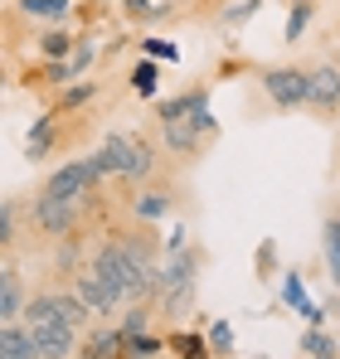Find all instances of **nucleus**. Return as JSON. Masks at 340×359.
<instances>
[{
    "label": "nucleus",
    "mask_w": 340,
    "mask_h": 359,
    "mask_svg": "<svg viewBox=\"0 0 340 359\" xmlns=\"http://www.w3.org/2000/svg\"><path fill=\"white\" fill-rule=\"evenodd\" d=\"M88 316H93V311L73 297V292H39V297H30L25 325H30V335H34L39 359H73L78 330H83Z\"/></svg>",
    "instance_id": "f257e3e1"
},
{
    "label": "nucleus",
    "mask_w": 340,
    "mask_h": 359,
    "mask_svg": "<svg viewBox=\"0 0 340 359\" xmlns=\"http://www.w3.org/2000/svg\"><path fill=\"white\" fill-rule=\"evenodd\" d=\"M195 267H200V257L195 252H170V262L161 267V311L166 316H180L190 301H195Z\"/></svg>",
    "instance_id": "f03ea898"
},
{
    "label": "nucleus",
    "mask_w": 340,
    "mask_h": 359,
    "mask_svg": "<svg viewBox=\"0 0 340 359\" xmlns=\"http://www.w3.org/2000/svg\"><path fill=\"white\" fill-rule=\"evenodd\" d=\"M98 184H103L98 161H93V156H78V161H63L54 175L44 180V194H58V199H88Z\"/></svg>",
    "instance_id": "7ed1b4c3"
},
{
    "label": "nucleus",
    "mask_w": 340,
    "mask_h": 359,
    "mask_svg": "<svg viewBox=\"0 0 340 359\" xmlns=\"http://www.w3.org/2000/svg\"><path fill=\"white\" fill-rule=\"evenodd\" d=\"M30 224L39 233H49V238H68L78 229V199H58V194L39 189V199L30 204Z\"/></svg>",
    "instance_id": "20e7f679"
},
{
    "label": "nucleus",
    "mask_w": 340,
    "mask_h": 359,
    "mask_svg": "<svg viewBox=\"0 0 340 359\" xmlns=\"http://www.w3.org/2000/svg\"><path fill=\"white\" fill-rule=\"evenodd\" d=\"M263 93L277 107H306L311 102V73L306 68H263Z\"/></svg>",
    "instance_id": "39448f33"
},
{
    "label": "nucleus",
    "mask_w": 340,
    "mask_h": 359,
    "mask_svg": "<svg viewBox=\"0 0 340 359\" xmlns=\"http://www.w3.org/2000/svg\"><path fill=\"white\" fill-rule=\"evenodd\" d=\"M73 297L83 301V306H88L93 316H112L117 306H122V301H117L112 292H107V282H103V277H98L93 267H83V272L73 277Z\"/></svg>",
    "instance_id": "423d86ee"
},
{
    "label": "nucleus",
    "mask_w": 340,
    "mask_h": 359,
    "mask_svg": "<svg viewBox=\"0 0 340 359\" xmlns=\"http://www.w3.org/2000/svg\"><path fill=\"white\" fill-rule=\"evenodd\" d=\"M161 136H166V146L175 151V156H195L200 141H204V126L185 112V117H166L161 121Z\"/></svg>",
    "instance_id": "0eeeda50"
},
{
    "label": "nucleus",
    "mask_w": 340,
    "mask_h": 359,
    "mask_svg": "<svg viewBox=\"0 0 340 359\" xmlns=\"http://www.w3.org/2000/svg\"><path fill=\"white\" fill-rule=\"evenodd\" d=\"M93 161H98L103 180H107V175H126V161H131V136H126V131H107V136H103V146L93 151Z\"/></svg>",
    "instance_id": "6e6552de"
},
{
    "label": "nucleus",
    "mask_w": 340,
    "mask_h": 359,
    "mask_svg": "<svg viewBox=\"0 0 340 359\" xmlns=\"http://www.w3.org/2000/svg\"><path fill=\"white\" fill-rule=\"evenodd\" d=\"M306 107H316V112H336L340 107V68L336 63L311 68V102Z\"/></svg>",
    "instance_id": "1a4fd4ad"
},
{
    "label": "nucleus",
    "mask_w": 340,
    "mask_h": 359,
    "mask_svg": "<svg viewBox=\"0 0 340 359\" xmlns=\"http://www.w3.org/2000/svg\"><path fill=\"white\" fill-rule=\"evenodd\" d=\"M0 359H39L34 335H30L25 320H5V325H0Z\"/></svg>",
    "instance_id": "9d476101"
},
{
    "label": "nucleus",
    "mask_w": 340,
    "mask_h": 359,
    "mask_svg": "<svg viewBox=\"0 0 340 359\" xmlns=\"http://www.w3.org/2000/svg\"><path fill=\"white\" fill-rule=\"evenodd\" d=\"M25 287H20V272L5 267L0 272V320H25Z\"/></svg>",
    "instance_id": "9b49d317"
},
{
    "label": "nucleus",
    "mask_w": 340,
    "mask_h": 359,
    "mask_svg": "<svg viewBox=\"0 0 340 359\" xmlns=\"http://www.w3.org/2000/svg\"><path fill=\"white\" fill-rule=\"evenodd\" d=\"M88 350L103 355V359H126V330L122 325H98L88 335Z\"/></svg>",
    "instance_id": "f8f14e48"
},
{
    "label": "nucleus",
    "mask_w": 340,
    "mask_h": 359,
    "mask_svg": "<svg viewBox=\"0 0 340 359\" xmlns=\"http://www.w3.org/2000/svg\"><path fill=\"white\" fill-rule=\"evenodd\" d=\"M54 151V117H39L34 126H30V141H25V156L30 161H44Z\"/></svg>",
    "instance_id": "ddd939ff"
},
{
    "label": "nucleus",
    "mask_w": 340,
    "mask_h": 359,
    "mask_svg": "<svg viewBox=\"0 0 340 359\" xmlns=\"http://www.w3.org/2000/svg\"><path fill=\"white\" fill-rule=\"evenodd\" d=\"M73 49H78V34H68V29L39 34V54H44V59H73Z\"/></svg>",
    "instance_id": "4468645a"
},
{
    "label": "nucleus",
    "mask_w": 340,
    "mask_h": 359,
    "mask_svg": "<svg viewBox=\"0 0 340 359\" xmlns=\"http://www.w3.org/2000/svg\"><path fill=\"white\" fill-rule=\"evenodd\" d=\"M316 20V0H292V15H287V44H301L306 25Z\"/></svg>",
    "instance_id": "2eb2a0df"
},
{
    "label": "nucleus",
    "mask_w": 340,
    "mask_h": 359,
    "mask_svg": "<svg viewBox=\"0 0 340 359\" xmlns=\"http://www.w3.org/2000/svg\"><path fill=\"white\" fill-rule=\"evenodd\" d=\"M156 88H161V68H156V59H141L131 68V93L136 97H156Z\"/></svg>",
    "instance_id": "dca6fc26"
},
{
    "label": "nucleus",
    "mask_w": 340,
    "mask_h": 359,
    "mask_svg": "<svg viewBox=\"0 0 340 359\" xmlns=\"http://www.w3.org/2000/svg\"><path fill=\"white\" fill-rule=\"evenodd\" d=\"M321 252H326L331 282L340 287V219H326V229H321Z\"/></svg>",
    "instance_id": "f3484780"
},
{
    "label": "nucleus",
    "mask_w": 340,
    "mask_h": 359,
    "mask_svg": "<svg viewBox=\"0 0 340 359\" xmlns=\"http://www.w3.org/2000/svg\"><path fill=\"white\" fill-rule=\"evenodd\" d=\"M122 330H126V335H146V330H151V301H126Z\"/></svg>",
    "instance_id": "a211bd4d"
},
{
    "label": "nucleus",
    "mask_w": 340,
    "mask_h": 359,
    "mask_svg": "<svg viewBox=\"0 0 340 359\" xmlns=\"http://www.w3.org/2000/svg\"><path fill=\"white\" fill-rule=\"evenodd\" d=\"M151 165H156L151 146H146L141 136H131V161H126V180H146V175H151Z\"/></svg>",
    "instance_id": "6ab92c4d"
},
{
    "label": "nucleus",
    "mask_w": 340,
    "mask_h": 359,
    "mask_svg": "<svg viewBox=\"0 0 340 359\" xmlns=\"http://www.w3.org/2000/svg\"><path fill=\"white\" fill-rule=\"evenodd\" d=\"M166 345H170V340L151 335V330H146V335H126V359H156Z\"/></svg>",
    "instance_id": "aec40b11"
},
{
    "label": "nucleus",
    "mask_w": 340,
    "mask_h": 359,
    "mask_svg": "<svg viewBox=\"0 0 340 359\" xmlns=\"http://www.w3.org/2000/svg\"><path fill=\"white\" fill-rule=\"evenodd\" d=\"M166 214H170V194H161V189H151V194L136 199V219L156 224V219H166Z\"/></svg>",
    "instance_id": "412c9836"
},
{
    "label": "nucleus",
    "mask_w": 340,
    "mask_h": 359,
    "mask_svg": "<svg viewBox=\"0 0 340 359\" xmlns=\"http://www.w3.org/2000/svg\"><path fill=\"white\" fill-rule=\"evenodd\" d=\"M30 20H68V0H20Z\"/></svg>",
    "instance_id": "4be33fe9"
},
{
    "label": "nucleus",
    "mask_w": 340,
    "mask_h": 359,
    "mask_svg": "<svg viewBox=\"0 0 340 359\" xmlns=\"http://www.w3.org/2000/svg\"><path fill=\"white\" fill-rule=\"evenodd\" d=\"M301 350H306L311 359H336V340H331L321 325H311V330L301 335Z\"/></svg>",
    "instance_id": "5701e85b"
},
{
    "label": "nucleus",
    "mask_w": 340,
    "mask_h": 359,
    "mask_svg": "<svg viewBox=\"0 0 340 359\" xmlns=\"http://www.w3.org/2000/svg\"><path fill=\"white\" fill-rule=\"evenodd\" d=\"M258 10H263V0H238V5H228L224 15H219V25H224V29H238V25H248Z\"/></svg>",
    "instance_id": "b1692460"
},
{
    "label": "nucleus",
    "mask_w": 340,
    "mask_h": 359,
    "mask_svg": "<svg viewBox=\"0 0 340 359\" xmlns=\"http://www.w3.org/2000/svg\"><path fill=\"white\" fill-rule=\"evenodd\" d=\"M93 59H98V44H93L88 34H78V49H73V59H68V68H73V78H83Z\"/></svg>",
    "instance_id": "393cba45"
},
{
    "label": "nucleus",
    "mask_w": 340,
    "mask_h": 359,
    "mask_svg": "<svg viewBox=\"0 0 340 359\" xmlns=\"http://www.w3.org/2000/svg\"><path fill=\"white\" fill-rule=\"evenodd\" d=\"M204 340H209V350H214V355L224 359L228 350H233V325H228V320H214V325H209V335H204Z\"/></svg>",
    "instance_id": "a878e982"
},
{
    "label": "nucleus",
    "mask_w": 340,
    "mask_h": 359,
    "mask_svg": "<svg viewBox=\"0 0 340 359\" xmlns=\"http://www.w3.org/2000/svg\"><path fill=\"white\" fill-rule=\"evenodd\" d=\"M141 59L175 63V59H180V49H175V44H166V39H141Z\"/></svg>",
    "instance_id": "bb28decb"
},
{
    "label": "nucleus",
    "mask_w": 340,
    "mask_h": 359,
    "mask_svg": "<svg viewBox=\"0 0 340 359\" xmlns=\"http://www.w3.org/2000/svg\"><path fill=\"white\" fill-rule=\"evenodd\" d=\"M15 219H20L15 199H0V243H5V248L15 243Z\"/></svg>",
    "instance_id": "cd10ccee"
},
{
    "label": "nucleus",
    "mask_w": 340,
    "mask_h": 359,
    "mask_svg": "<svg viewBox=\"0 0 340 359\" xmlns=\"http://www.w3.org/2000/svg\"><path fill=\"white\" fill-rule=\"evenodd\" d=\"M93 93H98L93 83H73V88L63 93V102H58V107H63V112H73V107H83V102H93Z\"/></svg>",
    "instance_id": "c85d7f7f"
},
{
    "label": "nucleus",
    "mask_w": 340,
    "mask_h": 359,
    "mask_svg": "<svg viewBox=\"0 0 340 359\" xmlns=\"http://www.w3.org/2000/svg\"><path fill=\"white\" fill-rule=\"evenodd\" d=\"M39 78L44 83H73V68H68V59H49L39 68Z\"/></svg>",
    "instance_id": "c756f323"
},
{
    "label": "nucleus",
    "mask_w": 340,
    "mask_h": 359,
    "mask_svg": "<svg viewBox=\"0 0 340 359\" xmlns=\"http://www.w3.org/2000/svg\"><path fill=\"white\" fill-rule=\"evenodd\" d=\"M282 301H292V306H301V301H306V292H301V277H296V272H287V277H282Z\"/></svg>",
    "instance_id": "7c9ffc66"
},
{
    "label": "nucleus",
    "mask_w": 340,
    "mask_h": 359,
    "mask_svg": "<svg viewBox=\"0 0 340 359\" xmlns=\"http://www.w3.org/2000/svg\"><path fill=\"white\" fill-rule=\"evenodd\" d=\"M122 5H126L131 20H146V15H161L166 10V5H151V0H122Z\"/></svg>",
    "instance_id": "2f4dec72"
},
{
    "label": "nucleus",
    "mask_w": 340,
    "mask_h": 359,
    "mask_svg": "<svg viewBox=\"0 0 340 359\" xmlns=\"http://www.w3.org/2000/svg\"><path fill=\"white\" fill-rule=\"evenodd\" d=\"M296 311H301V320H306V325H321V320H326V311H321V306H316V301H311V297L301 301Z\"/></svg>",
    "instance_id": "473e14b6"
},
{
    "label": "nucleus",
    "mask_w": 340,
    "mask_h": 359,
    "mask_svg": "<svg viewBox=\"0 0 340 359\" xmlns=\"http://www.w3.org/2000/svg\"><path fill=\"white\" fill-rule=\"evenodd\" d=\"M78 359H103V355H93V350H88V345H83V350H78Z\"/></svg>",
    "instance_id": "72a5a7b5"
},
{
    "label": "nucleus",
    "mask_w": 340,
    "mask_h": 359,
    "mask_svg": "<svg viewBox=\"0 0 340 359\" xmlns=\"http://www.w3.org/2000/svg\"><path fill=\"white\" fill-rule=\"evenodd\" d=\"M93 5H112V0H93Z\"/></svg>",
    "instance_id": "f704fd0d"
}]
</instances>
